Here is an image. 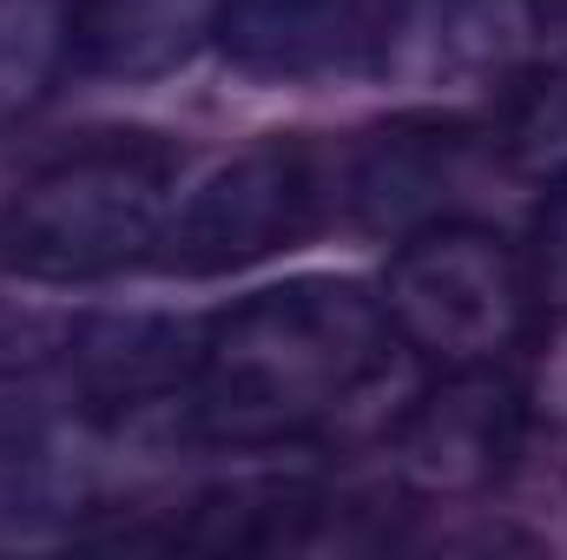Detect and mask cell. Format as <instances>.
<instances>
[{
	"label": "cell",
	"mask_w": 567,
	"mask_h": 560,
	"mask_svg": "<svg viewBox=\"0 0 567 560\" xmlns=\"http://www.w3.org/2000/svg\"><path fill=\"white\" fill-rule=\"evenodd\" d=\"M73 60V0H0V133L27 126Z\"/></svg>",
	"instance_id": "10"
},
{
	"label": "cell",
	"mask_w": 567,
	"mask_h": 560,
	"mask_svg": "<svg viewBox=\"0 0 567 560\" xmlns=\"http://www.w3.org/2000/svg\"><path fill=\"white\" fill-rule=\"evenodd\" d=\"M522 435H528V396L502 376V363L442 370V383L423 390L396 428V475L429 501H462L515 468Z\"/></svg>",
	"instance_id": "6"
},
{
	"label": "cell",
	"mask_w": 567,
	"mask_h": 560,
	"mask_svg": "<svg viewBox=\"0 0 567 560\" xmlns=\"http://www.w3.org/2000/svg\"><path fill=\"white\" fill-rule=\"evenodd\" d=\"M370 0H225L218 46L251 80H310L370 46Z\"/></svg>",
	"instance_id": "7"
},
{
	"label": "cell",
	"mask_w": 567,
	"mask_h": 560,
	"mask_svg": "<svg viewBox=\"0 0 567 560\" xmlns=\"http://www.w3.org/2000/svg\"><path fill=\"white\" fill-rule=\"evenodd\" d=\"M535 46L528 0H390L377 13V73L423 106L502 100Z\"/></svg>",
	"instance_id": "5"
},
{
	"label": "cell",
	"mask_w": 567,
	"mask_h": 560,
	"mask_svg": "<svg viewBox=\"0 0 567 560\" xmlns=\"http://www.w3.org/2000/svg\"><path fill=\"white\" fill-rule=\"evenodd\" d=\"M528 303H535L528 258L502 231L462 218H429L423 231H410L383 278L396 343L442 370L502 363L528 330Z\"/></svg>",
	"instance_id": "3"
},
{
	"label": "cell",
	"mask_w": 567,
	"mask_h": 560,
	"mask_svg": "<svg viewBox=\"0 0 567 560\" xmlns=\"http://www.w3.org/2000/svg\"><path fill=\"white\" fill-rule=\"evenodd\" d=\"M66 363L100 409H145V403H165L178 383L192 390L198 336L185 323H165V317L100 323L80 343H66Z\"/></svg>",
	"instance_id": "9"
},
{
	"label": "cell",
	"mask_w": 567,
	"mask_h": 560,
	"mask_svg": "<svg viewBox=\"0 0 567 560\" xmlns=\"http://www.w3.org/2000/svg\"><path fill=\"white\" fill-rule=\"evenodd\" d=\"M396 356L383 297L350 278H297L245 297L198 336L192 428L225 448H290L357 416Z\"/></svg>",
	"instance_id": "1"
},
{
	"label": "cell",
	"mask_w": 567,
	"mask_h": 560,
	"mask_svg": "<svg viewBox=\"0 0 567 560\" xmlns=\"http://www.w3.org/2000/svg\"><path fill=\"white\" fill-rule=\"evenodd\" d=\"M528 278H535V297L567 303V178H555V185H548V205H542V218H535Z\"/></svg>",
	"instance_id": "13"
},
{
	"label": "cell",
	"mask_w": 567,
	"mask_h": 560,
	"mask_svg": "<svg viewBox=\"0 0 567 560\" xmlns=\"http://www.w3.org/2000/svg\"><path fill=\"white\" fill-rule=\"evenodd\" d=\"M357 211L370 225H390V218H416L435 205V191L449 185V145L429 139V133H383V139L363 145L357 158Z\"/></svg>",
	"instance_id": "11"
},
{
	"label": "cell",
	"mask_w": 567,
	"mask_h": 560,
	"mask_svg": "<svg viewBox=\"0 0 567 560\" xmlns=\"http://www.w3.org/2000/svg\"><path fill=\"white\" fill-rule=\"evenodd\" d=\"M225 0H73V60L106 80H158L218 40Z\"/></svg>",
	"instance_id": "8"
},
{
	"label": "cell",
	"mask_w": 567,
	"mask_h": 560,
	"mask_svg": "<svg viewBox=\"0 0 567 560\" xmlns=\"http://www.w3.org/2000/svg\"><path fill=\"white\" fill-rule=\"evenodd\" d=\"M323 211V185L303 145H251L231 165H218L165 225V265L185 278H225L245 265H265L310 238Z\"/></svg>",
	"instance_id": "4"
},
{
	"label": "cell",
	"mask_w": 567,
	"mask_h": 560,
	"mask_svg": "<svg viewBox=\"0 0 567 560\" xmlns=\"http://www.w3.org/2000/svg\"><path fill=\"white\" fill-rule=\"evenodd\" d=\"M502 145L522 172L548 185L567 178V60L515 73V86L502 93Z\"/></svg>",
	"instance_id": "12"
},
{
	"label": "cell",
	"mask_w": 567,
	"mask_h": 560,
	"mask_svg": "<svg viewBox=\"0 0 567 560\" xmlns=\"http://www.w3.org/2000/svg\"><path fill=\"white\" fill-rule=\"evenodd\" d=\"M172 152L158 139L80 145L33 172L0 211V265L33 283H93L140 265L165 238Z\"/></svg>",
	"instance_id": "2"
}]
</instances>
